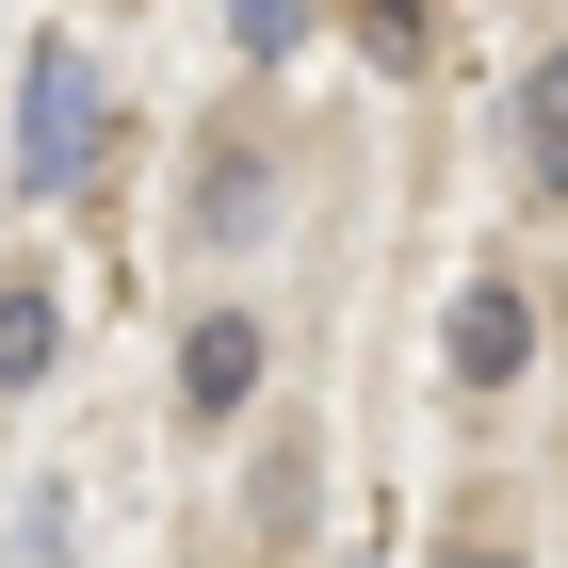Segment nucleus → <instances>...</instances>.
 Masks as SVG:
<instances>
[{"instance_id": "0eeeda50", "label": "nucleus", "mask_w": 568, "mask_h": 568, "mask_svg": "<svg viewBox=\"0 0 568 568\" xmlns=\"http://www.w3.org/2000/svg\"><path fill=\"white\" fill-rule=\"evenodd\" d=\"M195 227H212V244H244V227H261V163H212V195H195Z\"/></svg>"}, {"instance_id": "6e6552de", "label": "nucleus", "mask_w": 568, "mask_h": 568, "mask_svg": "<svg viewBox=\"0 0 568 568\" xmlns=\"http://www.w3.org/2000/svg\"><path fill=\"white\" fill-rule=\"evenodd\" d=\"M455 568H520V552H455Z\"/></svg>"}, {"instance_id": "20e7f679", "label": "nucleus", "mask_w": 568, "mask_h": 568, "mask_svg": "<svg viewBox=\"0 0 568 568\" xmlns=\"http://www.w3.org/2000/svg\"><path fill=\"white\" fill-rule=\"evenodd\" d=\"M520 163H536V195H568V49L536 65V98H520Z\"/></svg>"}, {"instance_id": "423d86ee", "label": "nucleus", "mask_w": 568, "mask_h": 568, "mask_svg": "<svg viewBox=\"0 0 568 568\" xmlns=\"http://www.w3.org/2000/svg\"><path fill=\"white\" fill-rule=\"evenodd\" d=\"M227 33L261 49V65H293V49H308V0H227Z\"/></svg>"}, {"instance_id": "f03ea898", "label": "nucleus", "mask_w": 568, "mask_h": 568, "mask_svg": "<svg viewBox=\"0 0 568 568\" xmlns=\"http://www.w3.org/2000/svg\"><path fill=\"white\" fill-rule=\"evenodd\" d=\"M244 390H261V308H195V342H179V406L227 423Z\"/></svg>"}, {"instance_id": "f257e3e1", "label": "nucleus", "mask_w": 568, "mask_h": 568, "mask_svg": "<svg viewBox=\"0 0 568 568\" xmlns=\"http://www.w3.org/2000/svg\"><path fill=\"white\" fill-rule=\"evenodd\" d=\"M98 146V65L82 49H17V195H65Z\"/></svg>"}, {"instance_id": "39448f33", "label": "nucleus", "mask_w": 568, "mask_h": 568, "mask_svg": "<svg viewBox=\"0 0 568 568\" xmlns=\"http://www.w3.org/2000/svg\"><path fill=\"white\" fill-rule=\"evenodd\" d=\"M49 342H65V325H49V293L17 276V293H0V390H33V374H49Z\"/></svg>"}, {"instance_id": "7ed1b4c3", "label": "nucleus", "mask_w": 568, "mask_h": 568, "mask_svg": "<svg viewBox=\"0 0 568 568\" xmlns=\"http://www.w3.org/2000/svg\"><path fill=\"white\" fill-rule=\"evenodd\" d=\"M438 357H455V390H504V374L536 357V308L487 276V293H455V342H438Z\"/></svg>"}]
</instances>
